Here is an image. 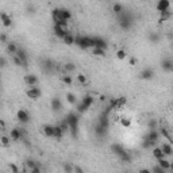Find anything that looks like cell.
Here are the masks:
<instances>
[{"instance_id":"56","label":"cell","mask_w":173,"mask_h":173,"mask_svg":"<svg viewBox=\"0 0 173 173\" xmlns=\"http://www.w3.org/2000/svg\"><path fill=\"white\" fill-rule=\"evenodd\" d=\"M73 172H83V169L79 167H73Z\"/></svg>"},{"instance_id":"29","label":"cell","mask_w":173,"mask_h":173,"mask_svg":"<svg viewBox=\"0 0 173 173\" xmlns=\"http://www.w3.org/2000/svg\"><path fill=\"white\" fill-rule=\"evenodd\" d=\"M16 56L19 57L22 61H23V65H24V66H27V54H26V51H24L23 49H19V50H18Z\"/></svg>"},{"instance_id":"45","label":"cell","mask_w":173,"mask_h":173,"mask_svg":"<svg viewBox=\"0 0 173 173\" xmlns=\"http://www.w3.org/2000/svg\"><path fill=\"white\" fill-rule=\"evenodd\" d=\"M171 18V11H167V12H160V22H165Z\"/></svg>"},{"instance_id":"51","label":"cell","mask_w":173,"mask_h":173,"mask_svg":"<svg viewBox=\"0 0 173 173\" xmlns=\"http://www.w3.org/2000/svg\"><path fill=\"white\" fill-rule=\"evenodd\" d=\"M27 14H30V15L31 14H35V7L34 6H28L27 7Z\"/></svg>"},{"instance_id":"12","label":"cell","mask_w":173,"mask_h":173,"mask_svg":"<svg viewBox=\"0 0 173 173\" xmlns=\"http://www.w3.org/2000/svg\"><path fill=\"white\" fill-rule=\"evenodd\" d=\"M111 152L114 154H116L118 157H120L126 153V150H124V148L122 145H119V143H114V145H111Z\"/></svg>"},{"instance_id":"57","label":"cell","mask_w":173,"mask_h":173,"mask_svg":"<svg viewBox=\"0 0 173 173\" xmlns=\"http://www.w3.org/2000/svg\"><path fill=\"white\" fill-rule=\"evenodd\" d=\"M99 99H100V102H104L106 100V96H104V95H100V97H99Z\"/></svg>"},{"instance_id":"48","label":"cell","mask_w":173,"mask_h":173,"mask_svg":"<svg viewBox=\"0 0 173 173\" xmlns=\"http://www.w3.org/2000/svg\"><path fill=\"white\" fill-rule=\"evenodd\" d=\"M152 172H153V173H164L165 171L160 167V165H156V167H153V168H152Z\"/></svg>"},{"instance_id":"3","label":"cell","mask_w":173,"mask_h":173,"mask_svg":"<svg viewBox=\"0 0 173 173\" xmlns=\"http://www.w3.org/2000/svg\"><path fill=\"white\" fill-rule=\"evenodd\" d=\"M118 18H119V26H120V28H123V30H128V28L132 26V22H134V19L130 16V14L123 12V14H120Z\"/></svg>"},{"instance_id":"32","label":"cell","mask_w":173,"mask_h":173,"mask_svg":"<svg viewBox=\"0 0 173 173\" xmlns=\"http://www.w3.org/2000/svg\"><path fill=\"white\" fill-rule=\"evenodd\" d=\"M76 80L79 81L80 85H87V83H88L87 76H85V75H83V73H79V75L76 76Z\"/></svg>"},{"instance_id":"46","label":"cell","mask_w":173,"mask_h":173,"mask_svg":"<svg viewBox=\"0 0 173 173\" xmlns=\"http://www.w3.org/2000/svg\"><path fill=\"white\" fill-rule=\"evenodd\" d=\"M12 61H14V64H15L16 66H24L23 65V61H22L20 58L16 56V54H14V56H12Z\"/></svg>"},{"instance_id":"18","label":"cell","mask_w":173,"mask_h":173,"mask_svg":"<svg viewBox=\"0 0 173 173\" xmlns=\"http://www.w3.org/2000/svg\"><path fill=\"white\" fill-rule=\"evenodd\" d=\"M10 137L12 138V141H19L23 137V134H22V130H19V128H12L10 131Z\"/></svg>"},{"instance_id":"25","label":"cell","mask_w":173,"mask_h":173,"mask_svg":"<svg viewBox=\"0 0 173 173\" xmlns=\"http://www.w3.org/2000/svg\"><path fill=\"white\" fill-rule=\"evenodd\" d=\"M95 132H96V135H99V137H103V135H106V132H107V127L102 126V124L97 122L96 127H95Z\"/></svg>"},{"instance_id":"31","label":"cell","mask_w":173,"mask_h":173,"mask_svg":"<svg viewBox=\"0 0 173 173\" xmlns=\"http://www.w3.org/2000/svg\"><path fill=\"white\" fill-rule=\"evenodd\" d=\"M92 54L96 56V57H104L106 56V49H102V47H93Z\"/></svg>"},{"instance_id":"37","label":"cell","mask_w":173,"mask_h":173,"mask_svg":"<svg viewBox=\"0 0 173 173\" xmlns=\"http://www.w3.org/2000/svg\"><path fill=\"white\" fill-rule=\"evenodd\" d=\"M126 97L122 96V97H119V99H115V108H122L124 104H126Z\"/></svg>"},{"instance_id":"44","label":"cell","mask_w":173,"mask_h":173,"mask_svg":"<svg viewBox=\"0 0 173 173\" xmlns=\"http://www.w3.org/2000/svg\"><path fill=\"white\" fill-rule=\"evenodd\" d=\"M64 69L66 72H73V71H76V65L73 62H66L64 65Z\"/></svg>"},{"instance_id":"43","label":"cell","mask_w":173,"mask_h":173,"mask_svg":"<svg viewBox=\"0 0 173 173\" xmlns=\"http://www.w3.org/2000/svg\"><path fill=\"white\" fill-rule=\"evenodd\" d=\"M54 24H58L60 27L65 28V30H68V20H65V19H58V20L54 22Z\"/></svg>"},{"instance_id":"17","label":"cell","mask_w":173,"mask_h":173,"mask_svg":"<svg viewBox=\"0 0 173 173\" xmlns=\"http://www.w3.org/2000/svg\"><path fill=\"white\" fill-rule=\"evenodd\" d=\"M95 41V47H102V49H107L108 43L106 42V39H103L102 37H93Z\"/></svg>"},{"instance_id":"53","label":"cell","mask_w":173,"mask_h":173,"mask_svg":"<svg viewBox=\"0 0 173 173\" xmlns=\"http://www.w3.org/2000/svg\"><path fill=\"white\" fill-rule=\"evenodd\" d=\"M0 65H2V68H4V66H6V58L4 57L0 58Z\"/></svg>"},{"instance_id":"27","label":"cell","mask_w":173,"mask_h":173,"mask_svg":"<svg viewBox=\"0 0 173 173\" xmlns=\"http://www.w3.org/2000/svg\"><path fill=\"white\" fill-rule=\"evenodd\" d=\"M11 138L10 135H6V134H3L2 137H0V145L3 146V148H7V146H10V143H11Z\"/></svg>"},{"instance_id":"41","label":"cell","mask_w":173,"mask_h":173,"mask_svg":"<svg viewBox=\"0 0 173 173\" xmlns=\"http://www.w3.org/2000/svg\"><path fill=\"white\" fill-rule=\"evenodd\" d=\"M35 167H37V162L34 160H27V161H26V168H27L28 172H31Z\"/></svg>"},{"instance_id":"7","label":"cell","mask_w":173,"mask_h":173,"mask_svg":"<svg viewBox=\"0 0 173 173\" xmlns=\"http://www.w3.org/2000/svg\"><path fill=\"white\" fill-rule=\"evenodd\" d=\"M161 68L164 72H173V60L172 58H164L161 61Z\"/></svg>"},{"instance_id":"1","label":"cell","mask_w":173,"mask_h":173,"mask_svg":"<svg viewBox=\"0 0 173 173\" xmlns=\"http://www.w3.org/2000/svg\"><path fill=\"white\" fill-rule=\"evenodd\" d=\"M75 45H77L80 49H91V47H95V41L93 37H87V35H77L75 38Z\"/></svg>"},{"instance_id":"13","label":"cell","mask_w":173,"mask_h":173,"mask_svg":"<svg viewBox=\"0 0 173 173\" xmlns=\"http://www.w3.org/2000/svg\"><path fill=\"white\" fill-rule=\"evenodd\" d=\"M0 19H2V23L4 27H11V26H12V18H11L8 14L2 12L0 14Z\"/></svg>"},{"instance_id":"39","label":"cell","mask_w":173,"mask_h":173,"mask_svg":"<svg viewBox=\"0 0 173 173\" xmlns=\"http://www.w3.org/2000/svg\"><path fill=\"white\" fill-rule=\"evenodd\" d=\"M60 11L61 8H54L53 11H51V18H53V22H56L58 19H61V16H60Z\"/></svg>"},{"instance_id":"36","label":"cell","mask_w":173,"mask_h":173,"mask_svg":"<svg viewBox=\"0 0 173 173\" xmlns=\"http://www.w3.org/2000/svg\"><path fill=\"white\" fill-rule=\"evenodd\" d=\"M131 119L130 118H122L120 119V126L122 127H124V128H130L131 127Z\"/></svg>"},{"instance_id":"11","label":"cell","mask_w":173,"mask_h":173,"mask_svg":"<svg viewBox=\"0 0 173 173\" xmlns=\"http://www.w3.org/2000/svg\"><path fill=\"white\" fill-rule=\"evenodd\" d=\"M53 31H54V35L58 37V38H61V39L64 38L66 34H69V30H65V28L60 27L58 24H54L53 26Z\"/></svg>"},{"instance_id":"40","label":"cell","mask_w":173,"mask_h":173,"mask_svg":"<svg viewBox=\"0 0 173 173\" xmlns=\"http://www.w3.org/2000/svg\"><path fill=\"white\" fill-rule=\"evenodd\" d=\"M43 68H45L47 72L53 71V69H54V64H53V61H50V60H46L45 62H43Z\"/></svg>"},{"instance_id":"47","label":"cell","mask_w":173,"mask_h":173,"mask_svg":"<svg viewBox=\"0 0 173 173\" xmlns=\"http://www.w3.org/2000/svg\"><path fill=\"white\" fill-rule=\"evenodd\" d=\"M62 81H64V83L66 84V85H71V84L73 83V80H72V77H71V76L66 75V76H62Z\"/></svg>"},{"instance_id":"16","label":"cell","mask_w":173,"mask_h":173,"mask_svg":"<svg viewBox=\"0 0 173 173\" xmlns=\"http://www.w3.org/2000/svg\"><path fill=\"white\" fill-rule=\"evenodd\" d=\"M152 154H153V157L156 158L157 161L165 157V154H164V152H162V149H161V146H154L153 150H152Z\"/></svg>"},{"instance_id":"26","label":"cell","mask_w":173,"mask_h":173,"mask_svg":"<svg viewBox=\"0 0 173 173\" xmlns=\"http://www.w3.org/2000/svg\"><path fill=\"white\" fill-rule=\"evenodd\" d=\"M158 165H160L164 171H169V169H171V161L167 160L165 157L161 158V160H158Z\"/></svg>"},{"instance_id":"14","label":"cell","mask_w":173,"mask_h":173,"mask_svg":"<svg viewBox=\"0 0 173 173\" xmlns=\"http://www.w3.org/2000/svg\"><path fill=\"white\" fill-rule=\"evenodd\" d=\"M50 106H51V110H53L54 112H58V111H61V108H62V102L58 97H53L50 102Z\"/></svg>"},{"instance_id":"23","label":"cell","mask_w":173,"mask_h":173,"mask_svg":"<svg viewBox=\"0 0 173 173\" xmlns=\"http://www.w3.org/2000/svg\"><path fill=\"white\" fill-rule=\"evenodd\" d=\"M75 38H76V37L73 35V34H71V32H69V34H66V35L64 37V38H62V41H64L65 45L72 46V45H75Z\"/></svg>"},{"instance_id":"22","label":"cell","mask_w":173,"mask_h":173,"mask_svg":"<svg viewBox=\"0 0 173 173\" xmlns=\"http://www.w3.org/2000/svg\"><path fill=\"white\" fill-rule=\"evenodd\" d=\"M64 134H65V132L62 131V128L60 127V124H58V126H54V128H53V138L61 139L62 137H64Z\"/></svg>"},{"instance_id":"2","label":"cell","mask_w":173,"mask_h":173,"mask_svg":"<svg viewBox=\"0 0 173 173\" xmlns=\"http://www.w3.org/2000/svg\"><path fill=\"white\" fill-rule=\"evenodd\" d=\"M66 120H68L69 126H71V131H72V135L73 137H76L77 134V128H79V112H69L68 115L65 118Z\"/></svg>"},{"instance_id":"21","label":"cell","mask_w":173,"mask_h":173,"mask_svg":"<svg viewBox=\"0 0 173 173\" xmlns=\"http://www.w3.org/2000/svg\"><path fill=\"white\" fill-rule=\"evenodd\" d=\"M65 99H66V102L69 103L71 106H76L77 104V97H76V95L75 93H72V92H68V93L65 95Z\"/></svg>"},{"instance_id":"50","label":"cell","mask_w":173,"mask_h":173,"mask_svg":"<svg viewBox=\"0 0 173 173\" xmlns=\"http://www.w3.org/2000/svg\"><path fill=\"white\" fill-rule=\"evenodd\" d=\"M137 58H135V57H130V58H128V65H130V66H135V65H137Z\"/></svg>"},{"instance_id":"34","label":"cell","mask_w":173,"mask_h":173,"mask_svg":"<svg viewBox=\"0 0 173 173\" xmlns=\"http://www.w3.org/2000/svg\"><path fill=\"white\" fill-rule=\"evenodd\" d=\"M148 38H149V41H150V42H152V43H154V45L160 42V35H158L157 32H150Z\"/></svg>"},{"instance_id":"24","label":"cell","mask_w":173,"mask_h":173,"mask_svg":"<svg viewBox=\"0 0 173 173\" xmlns=\"http://www.w3.org/2000/svg\"><path fill=\"white\" fill-rule=\"evenodd\" d=\"M112 12L115 14L116 16H119L120 14H123V12H124V8H123V6L120 4V3H115V4L112 6Z\"/></svg>"},{"instance_id":"42","label":"cell","mask_w":173,"mask_h":173,"mask_svg":"<svg viewBox=\"0 0 173 173\" xmlns=\"http://www.w3.org/2000/svg\"><path fill=\"white\" fill-rule=\"evenodd\" d=\"M157 126H158V123H157L156 119H149V120H148V127H149V130H157Z\"/></svg>"},{"instance_id":"9","label":"cell","mask_w":173,"mask_h":173,"mask_svg":"<svg viewBox=\"0 0 173 173\" xmlns=\"http://www.w3.org/2000/svg\"><path fill=\"white\" fill-rule=\"evenodd\" d=\"M24 83H26V85H28V87H34V85L38 84V77H37L35 75L28 73V75L24 76Z\"/></svg>"},{"instance_id":"8","label":"cell","mask_w":173,"mask_h":173,"mask_svg":"<svg viewBox=\"0 0 173 173\" xmlns=\"http://www.w3.org/2000/svg\"><path fill=\"white\" fill-rule=\"evenodd\" d=\"M154 75H156V73H154L152 68H145L141 73H139V77H141V80H152Z\"/></svg>"},{"instance_id":"15","label":"cell","mask_w":173,"mask_h":173,"mask_svg":"<svg viewBox=\"0 0 173 173\" xmlns=\"http://www.w3.org/2000/svg\"><path fill=\"white\" fill-rule=\"evenodd\" d=\"M161 149H162L165 157H171V156H173V146L171 145V143L164 142L162 145H161Z\"/></svg>"},{"instance_id":"58","label":"cell","mask_w":173,"mask_h":173,"mask_svg":"<svg viewBox=\"0 0 173 173\" xmlns=\"http://www.w3.org/2000/svg\"><path fill=\"white\" fill-rule=\"evenodd\" d=\"M171 171H173V161L171 162Z\"/></svg>"},{"instance_id":"54","label":"cell","mask_w":173,"mask_h":173,"mask_svg":"<svg viewBox=\"0 0 173 173\" xmlns=\"http://www.w3.org/2000/svg\"><path fill=\"white\" fill-rule=\"evenodd\" d=\"M0 127H2V130H3V131L6 130V122H4V120H3V119L0 120Z\"/></svg>"},{"instance_id":"20","label":"cell","mask_w":173,"mask_h":173,"mask_svg":"<svg viewBox=\"0 0 173 173\" xmlns=\"http://www.w3.org/2000/svg\"><path fill=\"white\" fill-rule=\"evenodd\" d=\"M18 50H19V47L16 46V43L15 42H8L7 43V51L11 54V56H14V54H16L18 53Z\"/></svg>"},{"instance_id":"35","label":"cell","mask_w":173,"mask_h":173,"mask_svg":"<svg viewBox=\"0 0 173 173\" xmlns=\"http://www.w3.org/2000/svg\"><path fill=\"white\" fill-rule=\"evenodd\" d=\"M126 57H127V51L124 50V49H119V50H116V58H118L119 61H123Z\"/></svg>"},{"instance_id":"6","label":"cell","mask_w":173,"mask_h":173,"mask_svg":"<svg viewBox=\"0 0 173 173\" xmlns=\"http://www.w3.org/2000/svg\"><path fill=\"white\" fill-rule=\"evenodd\" d=\"M16 119L19 120L20 123H28L30 122V115H28V112L26 111V110L20 108L19 111L16 112Z\"/></svg>"},{"instance_id":"38","label":"cell","mask_w":173,"mask_h":173,"mask_svg":"<svg viewBox=\"0 0 173 173\" xmlns=\"http://www.w3.org/2000/svg\"><path fill=\"white\" fill-rule=\"evenodd\" d=\"M153 146H154V143L150 141V139H148L146 137L143 138V141H142V148H143V149H152Z\"/></svg>"},{"instance_id":"10","label":"cell","mask_w":173,"mask_h":173,"mask_svg":"<svg viewBox=\"0 0 173 173\" xmlns=\"http://www.w3.org/2000/svg\"><path fill=\"white\" fill-rule=\"evenodd\" d=\"M160 135H161V132H158L157 130H149V132L145 135V137L148 138V139H150V141H152L154 145H156V143L160 141Z\"/></svg>"},{"instance_id":"28","label":"cell","mask_w":173,"mask_h":173,"mask_svg":"<svg viewBox=\"0 0 173 173\" xmlns=\"http://www.w3.org/2000/svg\"><path fill=\"white\" fill-rule=\"evenodd\" d=\"M60 16H61V19H65V20H71V19H72L71 11L66 10V8H61V11H60Z\"/></svg>"},{"instance_id":"4","label":"cell","mask_w":173,"mask_h":173,"mask_svg":"<svg viewBox=\"0 0 173 173\" xmlns=\"http://www.w3.org/2000/svg\"><path fill=\"white\" fill-rule=\"evenodd\" d=\"M26 95H27V97L32 99V100H38L39 97L42 96V91L39 89L37 85L34 87H28V89L26 91Z\"/></svg>"},{"instance_id":"52","label":"cell","mask_w":173,"mask_h":173,"mask_svg":"<svg viewBox=\"0 0 173 173\" xmlns=\"http://www.w3.org/2000/svg\"><path fill=\"white\" fill-rule=\"evenodd\" d=\"M0 41H2L3 43H8V42H7V35L4 34V32H3V34L0 35Z\"/></svg>"},{"instance_id":"30","label":"cell","mask_w":173,"mask_h":173,"mask_svg":"<svg viewBox=\"0 0 173 173\" xmlns=\"http://www.w3.org/2000/svg\"><path fill=\"white\" fill-rule=\"evenodd\" d=\"M81 102L84 103V104H85V107H87V108H89L93 104V97H92L91 95H85V96L83 97V100H81Z\"/></svg>"},{"instance_id":"55","label":"cell","mask_w":173,"mask_h":173,"mask_svg":"<svg viewBox=\"0 0 173 173\" xmlns=\"http://www.w3.org/2000/svg\"><path fill=\"white\" fill-rule=\"evenodd\" d=\"M39 172H41V168H38V167H35V168L31 171V173H39Z\"/></svg>"},{"instance_id":"49","label":"cell","mask_w":173,"mask_h":173,"mask_svg":"<svg viewBox=\"0 0 173 173\" xmlns=\"http://www.w3.org/2000/svg\"><path fill=\"white\" fill-rule=\"evenodd\" d=\"M8 169H10V171L12 172V173H18V172H19V168H18V167H16L15 164H10V167H8Z\"/></svg>"},{"instance_id":"5","label":"cell","mask_w":173,"mask_h":173,"mask_svg":"<svg viewBox=\"0 0 173 173\" xmlns=\"http://www.w3.org/2000/svg\"><path fill=\"white\" fill-rule=\"evenodd\" d=\"M171 7H172L171 0H158L156 8L158 12H167V11L171 10Z\"/></svg>"},{"instance_id":"33","label":"cell","mask_w":173,"mask_h":173,"mask_svg":"<svg viewBox=\"0 0 173 173\" xmlns=\"http://www.w3.org/2000/svg\"><path fill=\"white\" fill-rule=\"evenodd\" d=\"M87 107H85V104H84L83 102H77V104H76V112H79V114H84L87 111Z\"/></svg>"},{"instance_id":"19","label":"cell","mask_w":173,"mask_h":173,"mask_svg":"<svg viewBox=\"0 0 173 173\" xmlns=\"http://www.w3.org/2000/svg\"><path fill=\"white\" fill-rule=\"evenodd\" d=\"M53 128H54L53 124H43V127H42V132L46 135V137L53 138Z\"/></svg>"}]
</instances>
